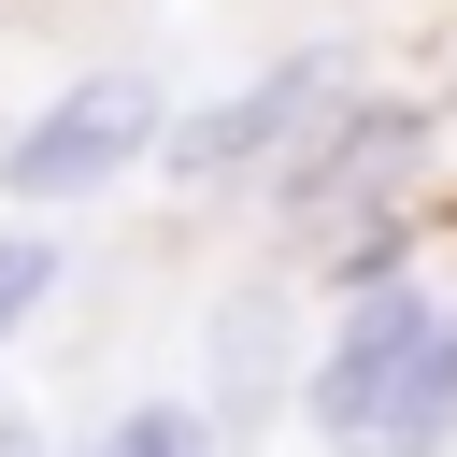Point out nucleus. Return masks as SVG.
I'll return each mask as SVG.
<instances>
[{
    "label": "nucleus",
    "instance_id": "nucleus-1",
    "mask_svg": "<svg viewBox=\"0 0 457 457\" xmlns=\"http://www.w3.org/2000/svg\"><path fill=\"white\" fill-rule=\"evenodd\" d=\"M300 414L328 457H457V286L400 271L371 300H328Z\"/></svg>",
    "mask_w": 457,
    "mask_h": 457
},
{
    "label": "nucleus",
    "instance_id": "nucleus-2",
    "mask_svg": "<svg viewBox=\"0 0 457 457\" xmlns=\"http://www.w3.org/2000/svg\"><path fill=\"white\" fill-rule=\"evenodd\" d=\"M428 171H443V100H414V86L371 71V86L257 186V228H271L286 271H314L328 243H357V228H386V214H428Z\"/></svg>",
    "mask_w": 457,
    "mask_h": 457
},
{
    "label": "nucleus",
    "instance_id": "nucleus-3",
    "mask_svg": "<svg viewBox=\"0 0 457 457\" xmlns=\"http://www.w3.org/2000/svg\"><path fill=\"white\" fill-rule=\"evenodd\" d=\"M371 86V57L357 43H286V57H257L243 86H214V100H171V143H157V171L186 186V200H257L343 100Z\"/></svg>",
    "mask_w": 457,
    "mask_h": 457
},
{
    "label": "nucleus",
    "instance_id": "nucleus-4",
    "mask_svg": "<svg viewBox=\"0 0 457 457\" xmlns=\"http://www.w3.org/2000/svg\"><path fill=\"white\" fill-rule=\"evenodd\" d=\"M157 143H171V86L129 71V57H100V71H71V86H43V100L14 114L0 200H14V214H86L100 186L157 171Z\"/></svg>",
    "mask_w": 457,
    "mask_h": 457
},
{
    "label": "nucleus",
    "instance_id": "nucleus-5",
    "mask_svg": "<svg viewBox=\"0 0 457 457\" xmlns=\"http://www.w3.org/2000/svg\"><path fill=\"white\" fill-rule=\"evenodd\" d=\"M300 371H314L300 271H286V257H257V271H243V286H214V314H200V414H214L228 443H257V428L300 400Z\"/></svg>",
    "mask_w": 457,
    "mask_h": 457
},
{
    "label": "nucleus",
    "instance_id": "nucleus-6",
    "mask_svg": "<svg viewBox=\"0 0 457 457\" xmlns=\"http://www.w3.org/2000/svg\"><path fill=\"white\" fill-rule=\"evenodd\" d=\"M71 457H228V428L200 414V386H157V400H129L100 443H71Z\"/></svg>",
    "mask_w": 457,
    "mask_h": 457
},
{
    "label": "nucleus",
    "instance_id": "nucleus-7",
    "mask_svg": "<svg viewBox=\"0 0 457 457\" xmlns=\"http://www.w3.org/2000/svg\"><path fill=\"white\" fill-rule=\"evenodd\" d=\"M57 286H71V243H57L43 214H14V228H0V343H14V328H29Z\"/></svg>",
    "mask_w": 457,
    "mask_h": 457
}]
</instances>
